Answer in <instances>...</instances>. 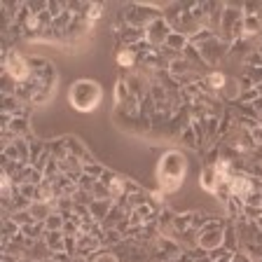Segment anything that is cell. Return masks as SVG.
Segmentation results:
<instances>
[{
    "label": "cell",
    "instance_id": "obj_1",
    "mask_svg": "<svg viewBox=\"0 0 262 262\" xmlns=\"http://www.w3.org/2000/svg\"><path fill=\"white\" fill-rule=\"evenodd\" d=\"M101 96H103V89L101 84L94 80H77L73 82L68 98H71V105L80 113H92L98 103H101Z\"/></svg>",
    "mask_w": 262,
    "mask_h": 262
},
{
    "label": "cell",
    "instance_id": "obj_2",
    "mask_svg": "<svg viewBox=\"0 0 262 262\" xmlns=\"http://www.w3.org/2000/svg\"><path fill=\"white\" fill-rule=\"evenodd\" d=\"M185 178V157L178 152H169L159 162V180L166 190H176Z\"/></svg>",
    "mask_w": 262,
    "mask_h": 262
},
{
    "label": "cell",
    "instance_id": "obj_3",
    "mask_svg": "<svg viewBox=\"0 0 262 262\" xmlns=\"http://www.w3.org/2000/svg\"><path fill=\"white\" fill-rule=\"evenodd\" d=\"M5 71L10 73L14 80H26L28 77V66H26V61H21V56H10Z\"/></svg>",
    "mask_w": 262,
    "mask_h": 262
},
{
    "label": "cell",
    "instance_id": "obj_4",
    "mask_svg": "<svg viewBox=\"0 0 262 262\" xmlns=\"http://www.w3.org/2000/svg\"><path fill=\"white\" fill-rule=\"evenodd\" d=\"M98 262H115V257H113V255H105V257H101Z\"/></svg>",
    "mask_w": 262,
    "mask_h": 262
}]
</instances>
